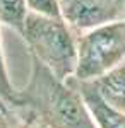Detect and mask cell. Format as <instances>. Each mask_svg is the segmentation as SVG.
Returning a JSON list of instances; mask_svg holds the SVG:
<instances>
[{
  "mask_svg": "<svg viewBox=\"0 0 125 128\" xmlns=\"http://www.w3.org/2000/svg\"><path fill=\"white\" fill-rule=\"evenodd\" d=\"M17 108L48 128H98L76 84L60 80L36 58Z\"/></svg>",
  "mask_w": 125,
  "mask_h": 128,
  "instance_id": "6da1fadb",
  "label": "cell"
},
{
  "mask_svg": "<svg viewBox=\"0 0 125 128\" xmlns=\"http://www.w3.org/2000/svg\"><path fill=\"white\" fill-rule=\"evenodd\" d=\"M21 38L28 44L33 58L43 63L60 80H67L76 74L77 32L64 17L29 12Z\"/></svg>",
  "mask_w": 125,
  "mask_h": 128,
  "instance_id": "7a4b0ae2",
  "label": "cell"
},
{
  "mask_svg": "<svg viewBox=\"0 0 125 128\" xmlns=\"http://www.w3.org/2000/svg\"><path fill=\"white\" fill-rule=\"evenodd\" d=\"M125 62V17L99 24L77 36V67L72 77L93 80Z\"/></svg>",
  "mask_w": 125,
  "mask_h": 128,
  "instance_id": "3957f363",
  "label": "cell"
},
{
  "mask_svg": "<svg viewBox=\"0 0 125 128\" xmlns=\"http://www.w3.org/2000/svg\"><path fill=\"white\" fill-rule=\"evenodd\" d=\"M70 80L81 90L98 128H125V113L111 108L106 101H103L87 80H79L76 77H70Z\"/></svg>",
  "mask_w": 125,
  "mask_h": 128,
  "instance_id": "277c9868",
  "label": "cell"
},
{
  "mask_svg": "<svg viewBox=\"0 0 125 128\" xmlns=\"http://www.w3.org/2000/svg\"><path fill=\"white\" fill-rule=\"evenodd\" d=\"M87 82L111 108L125 113V62Z\"/></svg>",
  "mask_w": 125,
  "mask_h": 128,
  "instance_id": "5b68a950",
  "label": "cell"
},
{
  "mask_svg": "<svg viewBox=\"0 0 125 128\" xmlns=\"http://www.w3.org/2000/svg\"><path fill=\"white\" fill-rule=\"evenodd\" d=\"M29 10L26 0H0V24L12 28L21 36Z\"/></svg>",
  "mask_w": 125,
  "mask_h": 128,
  "instance_id": "8992f818",
  "label": "cell"
},
{
  "mask_svg": "<svg viewBox=\"0 0 125 128\" xmlns=\"http://www.w3.org/2000/svg\"><path fill=\"white\" fill-rule=\"evenodd\" d=\"M0 99L9 108H17L19 106V89L12 84L9 70H7L5 53H4V44H2V31H0Z\"/></svg>",
  "mask_w": 125,
  "mask_h": 128,
  "instance_id": "52a82bcc",
  "label": "cell"
},
{
  "mask_svg": "<svg viewBox=\"0 0 125 128\" xmlns=\"http://www.w3.org/2000/svg\"><path fill=\"white\" fill-rule=\"evenodd\" d=\"M28 10L48 17H64L62 0H26Z\"/></svg>",
  "mask_w": 125,
  "mask_h": 128,
  "instance_id": "ba28073f",
  "label": "cell"
},
{
  "mask_svg": "<svg viewBox=\"0 0 125 128\" xmlns=\"http://www.w3.org/2000/svg\"><path fill=\"white\" fill-rule=\"evenodd\" d=\"M31 118V116H29ZM28 128H48V126H45L43 123H39V121H36V120H33L31 118V121H29V126Z\"/></svg>",
  "mask_w": 125,
  "mask_h": 128,
  "instance_id": "9c48e42d",
  "label": "cell"
},
{
  "mask_svg": "<svg viewBox=\"0 0 125 128\" xmlns=\"http://www.w3.org/2000/svg\"><path fill=\"white\" fill-rule=\"evenodd\" d=\"M10 109H14V108H7V106H0V121L4 120V116H5V114L9 113Z\"/></svg>",
  "mask_w": 125,
  "mask_h": 128,
  "instance_id": "30bf717a",
  "label": "cell"
},
{
  "mask_svg": "<svg viewBox=\"0 0 125 128\" xmlns=\"http://www.w3.org/2000/svg\"><path fill=\"white\" fill-rule=\"evenodd\" d=\"M0 106H7V104H5V102H4V101L0 99ZM7 108H9V106H7Z\"/></svg>",
  "mask_w": 125,
  "mask_h": 128,
  "instance_id": "8fae6325",
  "label": "cell"
}]
</instances>
